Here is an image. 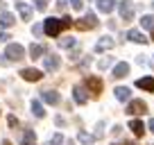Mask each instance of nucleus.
Here are the masks:
<instances>
[{"label": "nucleus", "mask_w": 154, "mask_h": 145, "mask_svg": "<svg viewBox=\"0 0 154 145\" xmlns=\"http://www.w3.org/2000/svg\"><path fill=\"white\" fill-rule=\"evenodd\" d=\"M75 27L79 29V32H86V29H93V27H97V18H95V14L93 11H88L84 18H79V20H75Z\"/></svg>", "instance_id": "obj_1"}, {"label": "nucleus", "mask_w": 154, "mask_h": 145, "mask_svg": "<svg viewBox=\"0 0 154 145\" xmlns=\"http://www.w3.org/2000/svg\"><path fill=\"white\" fill-rule=\"evenodd\" d=\"M5 57H9V61H20V59L25 57V48L18 43H9L5 50Z\"/></svg>", "instance_id": "obj_2"}, {"label": "nucleus", "mask_w": 154, "mask_h": 145, "mask_svg": "<svg viewBox=\"0 0 154 145\" xmlns=\"http://www.w3.org/2000/svg\"><path fill=\"white\" fill-rule=\"evenodd\" d=\"M43 29H45V34L48 36H59V32L63 29V23L59 18H48L43 23Z\"/></svg>", "instance_id": "obj_3"}, {"label": "nucleus", "mask_w": 154, "mask_h": 145, "mask_svg": "<svg viewBox=\"0 0 154 145\" xmlns=\"http://www.w3.org/2000/svg\"><path fill=\"white\" fill-rule=\"evenodd\" d=\"M118 11H120L122 20H134V2H131V0H120Z\"/></svg>", "instance_id": "obj_4"}, {"label": "nucleus", "mask_w": 154, "mask_h": 145, "mask_svg": "<svg viewBox=\"0 0 154 145\" xmlns=\"http://www.w3.org/2000/svg\"><path fill=\"white\" fill-rule=\"evenodd\" d=\"M84 86H86L88 91L93 93V95H100V91H102V79L95 77V75H86V79H84Z\"/></svg>", "instance_id": "obj_5"}, {"label": "nucleus", "mask_w": 154, "mask_h": 145, "mask_svg": "<svg viewBox=\"0 0 154 145\" xmlns=\"http://www.w3.org/2000/svg\"><path fill=\"white\" fill-rule=\"evenodd\" d=\"M147 111V104H145L143 100H131L129 104H127V113L129 116H140V113Z\"/></svg>", "instance_id": "obj_6"}, {"label": "nucleus", "mask_w": 154, "mask_h": 145, "mask_svg": "<svg viewBox=\"0 0 154 145\" xmlns=\"http://www.w3.org/2000/svg\"><path fill=\"white\" fill-rule=\"evenodd\" d=\"M20 77H23L25 82H38V79L43 77V72L36 70V68H23V70H20Z\"/></svg>", "instance_id": "obj_7"}, {"label": "nucleus", "mask_w": 154, "mask_h": 145, "mask_svg": "<svg viewBox=\"0 0 154 145\" xmlns=\"http://www.w3.org/2000/svg\"><path fill=\"white\" fill-rule=\"evenodd\" d=\"M59 63H61V57H57V54H50V57H43V68H45L48 72L57 70V68H59Z\"/></svg>", "instance_id": "obj_8"}, {"label": "nucleus", "mask_w": 154, "mask_h": 145, "mask_svg": "<svg viewBox=\"0 0 154 145\" xmlns=\"http://www.w3.org/2000/svg\"><path fill=\"white\" fill-rule=\"evenodd\" d=\"M113 45H116V41L111 39V36H102V39L95 43V52H104V50H111Z\"/></svg>", "instance_id": "obj_9"}, {"label": "nucleus", "mask_w": 154, "mask_h": 145, "mask_svg": "<svg viewBox=\"0 0 154 145\" xmlns=\"http://www.w3.org/2000/svg\"><path fill=\"white\" fill-rule=\"evenodd\" d=\"M127 75H129V63L120 61V63H116V66H113V77L116 79H122V77H127Z\"/></svg>", "instance_id": "obj_10"}, {"label": "nucleus", "mask_w": 154, "mask_h": 145, "mask_svg": "<svg viewBox=\"0 0 154 145\" xmlns=\"http://www.w3.org/2000/svg\"><path fill=\"white\" fill-rule=\"evenodd\" d=\"M41 100H43L45 104H59L61 95H59L57 91H43V93H41Z\"/></svg>", "instance_id": "obj_11"}, {"label": "nucleus", "mask_w": 154, "mask_h": 145, "mask_svg": "<svg viewBox=\"0 0 154 145\" xmlns=\"http://www.w3.org/2000/svg\"><path fill=\"white\" fill-rule=\"evenodd\" d=\"M72 97H75V102L77 104H86V91H84V86H75L72 88Z\"/></svg>", "instance_id": "obj_12"}, {"label": "nucleus", "mask_w": 154, "mask_h": 145, "mask_svg": "<svg viewBox=\"0 0 154 145\" xmlns=\"http://www.w3.org/2000/svg\"><path fill=\"white\" fill-rule=\"evenodd\" d=\"M116 7V0H97V9L102 11V14H111Z\"/></svg>", "instance_id": "obj_13"}, {"label": "nucleus", "mask_w": 154, "mask_h": 145, "mask_svg": "<svg viewBox=\"0 0 154 145\" xmlns=\"http://www.w3.org/2000/svg\"><path fill=\"white\" fill-rule=\"evenodd\" d=\"M36 143V134H34V129H25L23 136H20V145H34Z\"/></svg>", "instance_id": "obj_14"}, {"label": "nucleus", "mask_w": 154, "mask_h": 145, "mask_svg": "<svg viewBox=\"0 0 154 145\" xmlns=\"http://www.w3.org/2000/svg\"><path fill=\"white\" fill-rule=\"evenodd\" d=\"M16 7H18V14H20L23 20L32 18V7H29V5H25V2H16Z\"/></svg>", "instance_id": "obj_15"}, {"label": "nucleus", "mask_w": 154, "mask_h": 145, "mask_svg": "<svg viewBox=\"0 0 154 145\" xmlns=\"http://www.w3.org/2000/svg\"><path fill=\"white\" fill-rule=\"evenodd\" d=\"M136 86L143 88V91H149V93H152V91H154V79H152V77H140L138 82H136Z\"/></svg>", "instance_id": "obj_16"}, {"label": "nucleus", "mask_w": 154, "mask_h": 145, "mask_svg": "<svg viewBox=\"0 0 154 145\" xmlns=\"http://www.w3.org/2000/svg\"><path fill=\"white\" fill-rule=\"evenodd\" d=\"M127 39H129V41H134V43H140V45H145V43H147L145 34H140L138 29H131V32L127 34Z\"/></svg>", "instance_id": "obj_17"}, {"label": "nucleus", "mask_w": 154, "mask_h": 145, "mask_svg": "<svg viewBox=\"0 0 154 145\" xmlns=\"http://www.w3.org/2000/svg\"><path fill=\"white\" fill-rule=\"evenodd\" d=\"M113 93H116V100H120V102H127V100H129V95H131V91L127 86H118Z\"/></svg>", "instance_id": "obj_18"}, {"label": "nucleus", "mask_w": 154, "mask_h": 145, "mask_svg": "<svg viewBox=\"0 0 154 145\" xmlns=\"http://www.w3.org/2000/svg\"><path fill=\"white\" fill-rule=\"evenodd\" d=\"M14 23H16L14 14H9V11H2V14H0V25H2V27H11Z\"/></svg>", "instance_id": "obj_19"}, {"label": "nucleus", "mask_w": 154, "mask_h": 145, "mask_svg": "<svg viewBox=\"0 0 154 145\" xmlns=\"http://www.w3.org/2000/svg\"><path fill=\"white\" fill-rule=\"evenodd\" d=\"M129 129L134 131V136H138V138L145 134V125H143L140 120H131V122H129Z\"/></svg>", "instance_id": "obj_20"}, {"label": "nucleus", "mask_w": 154, "mask_h": 145, "mask_svg": "<svg viewBox=\"0 0 154 145\" xmlns=\"http://www.w3.org/2000/svg\"><path fill=\"white\" fill-rule=\"evenodd\" d=\"M43 52H45L43 45H38V43H32V45H29V57H32V59H43V57H41Z\"/></svg>", "instance_id": "obj_21"}, {"label": "nucleus", "mask_w": 154, "mask_h": 145, "mask_svg": "<svg viewBox=\"0 0 154 145\" xmlns=\"http://www.w3.org/2000/svg\"><path fill=\"white\" fill-rule=\"evenodd\" d=\"M32 113H34L36 118H43V116H45V111H43V104H41L38 100H34V102H32Z\"/></svg>", "instance_id": "obj_22"}, {"label": "nucleus", "mask_w": 154, "mask_h": 145, "mask_svg": "<svg viewBox=\"0 0 154 145\" xmlns=\"http://www.w3.org/2000/svg\"><path fill=\"white\" fill-rule=\"evenodd\" d=\"M77 140H79V143H82V145H93V140H95V136H88L86 131H79V134H77Z\"/></svg>", "instance_id": "obj_23"}, {"label": "nucleus", "mask_w": 154, "mask_h": 145, "mask_svg": "<svg viewBox=\"0 0 154 145\" xmlns=\"http://www.w3.org/2000/svg\"><path fill=\"white\" fill-rule=\"evenodd\" d=\"M59 45H61V48H75L77 41L72 39V36H63V39H59Z\"/></svg>", "instance_id": "obj_24"}, {"label": "nucleus", "mask_w": 154, "mask_h": 145, "mask_svg": "<svg viewBox=\"0 0 154 145\" xmlns=\"http://www.w3.org/2000/svg\"><path fill=\"white\" fill-rule=\"evenodd\" d=\"M140 25H143L145 29H154V16H143V18H140Z\"/></svg>", "instance_id": "obj_25"}, {"label": "nucleus", "mask_w": 154, "mask_h": 145, "mask_svg": "<svg viewBox=\"0 0 154 145\" xmlns=\"http://www.w3.org/2000/svg\"><path fill=\"white\" fill-rule=\"evenodd\" d=\"M61 143H63V136H61V134H54L52 138H50L48 145H61Z\"/></svg>", "instance_id": "obj_26"}, {"label": "nucleus", "mask_w": 154, "mask_h": 145, "mask_svg": "<svg viewBox=\"0 0 154 145\" xmlns=\"http://www.w3.org/2000/svg\"><path fill=\"white\" fill-rule=\"evenodd\" d=\"M104 136V122H97V127H95V138H102Z\"/></svg>", "instance_id": "obj_27"}, {"label": "nucleus", "mask_w": 154, "mask_h": 145, "mask_svg": "<svg viewBox=\"0 0 154 145\" xmlns=\"http://www.w3.org/2000/svg\"><path fill=\"white\" fill-rule=\"evenodd\" d=\"M45 7H48V0H36V9L38 11H43Z\"/></svg>", "instance_id": "obj_28"}, {"label": "nucleus", "mask_w": 154, "mask_h": 145, "mask_svg": "<svg viewBox=\"0 0 154 145\" xmlns=\"http://www.w3.org/2000/svg\"><path fill=\"white\" fill-rule=\"evenodd\" d=\"M70 5L75 7L77 11H79V9H82V7H84V0H70Z\"/></svg>", "instance_id": "obj_29"}, {"label": "nucleus", "mask_w": 154, "mask_h": 145, "mask_svg": "<svg viewBox=\"0 0 154 145\" xmlns=\"http://www.w3.org/2000/svg\"><path fill=\"white\" fill-rule=\"evenodd\" d=\"M106 66H111V59L106 57V59H102L100 63H97V68H106Z\"/></svg>", "instance_id": "obj_30"}, {"label": "nucleus", "mask_w": 154, "mask_h": 145, "mask_svg": "<svg viewBox=\"0 0 154 145\" xmlns=\"http://www.w3.org/2000/svg\"><path fill=\"white\" fill-rule=\"evenodd\" d=\"M7 39H11V36H9V34L5 32V29H0V41H2V43H5Z\"/></svg>", "instance_id": "obj_31"}, {"label": "nucleus", "mask_w": 154, "mask_h": 145, "mask_svg": "<svg viewBox=\"0 0 154 145\" xmlns=\"http://www.w3.org/2000/svg\"><path fill=\"white\" fill-rule=\"evenodd\" d=\"M41 32H45V29H43V25H34V34H36V36H38V34H41Z\"/></svg>", "instance_id": "obj_32"}, {"label": "nucleus", "mask_w": 154, "mask_h": 145, "mask_svg": "<svg viewBox=\"0 0 154 145\" xmlns=\"http://www.w3.org/2000/svg\"><path fill=\"white\" fill-rule=\"evenodd\" d=\"M57 9H59V11L66 9V0H57Z\"/></svg>", "instance_id": "obj_33"}, {"label": "nucleus", "mask_w": 154, "mask_h": 145, "mask_svg": "<svg viewBox=\"0 0 154 145\" xmlns=\"http://www.w3.org/2000/svg\"><path fill=\"white\" fill-rule=\"evenodd\" d=\"M111 131H113V136H120V131H122V127H120V125H116V127H113V129H111Z\"/></svg>", "instance_id": "obj_34"}, {"label": "nucleus", "mask_w": 154, "mask_h": 145, "mask_svg": "<svg viewBox=\"0 0 154 145\" xmlns=\"http://www.w3.org/2000/svg\"><path fill=\"white\" fill-rule=\"evenodd\" d=\"M7 63H9V59H7L5 54H2V57H0V66H7Z\"/></svg>", "instance_id": "obj_35"}, {"label": "nucleus", "mask_w": 154, "mask_h": 145, "mask_svg": "<svg viewBox=\"0 0 154 145\" xmlns=\"http://www.w3.org/2000/svg\"><path fill=\"white\" fill-rule=\"evenodd\" d=\"M9 125H11V127H16V125H18V120H16L14 116H9Z\"/></svg>", "instance_id": "obj_36"}, {"label": "nucleus", "mask_w": 154, "mask_h": 145, "mask_svg": "<svg viewBox=\"0 0 154 145\" xmlns=\"http://www.w3.org/2000/svg\"><path fill=\"white\" fill-rule=\"evenodd\" d=\"M147 127H149V129H152V131H154V118H152V120H149V122H147Z\"/></svg>", "instance_id": "obj_37"}, {"label": "nucleus", "mask_w": 154, "mask_h": 145, "mask_svg": "<svg viewBox=\"0 0 154 145\" xmlns=\"http://www.w3.org/2000/svg\"><path fill=\"white\" fill-rule=\"evenodd\" d=\"M113 145H134V143H113Z\"/></svg>", "instance_id": "obj_38"}, {"label": "nucleus", "mask_w": 154, "mask_h": 145, "mask_svg": "<svg viewBox=\"0 0 154 145\" xmlns=\"http://www.w3.org/2000/svg\"><path fill=\"white\" fill-rule=\"evenodd\" d=\"M2 145H11V143H9V140H5V143H2Z\"/></svg>", "instance_id": "obj_39"}, {"label": "nucleus", "mask_w": 154, "mask_h": 145, "mask_svg": "<svg viewBox=\"0 0 154 145\" xmlns=\"http://www.w3.org/2000/svg\"><path fill=\"white\" fill-rule=\"evenodd\" d=\"M152 41H154V29H152Z\"/></svg>", "instance_id": "obj_40"}]
</instances>
